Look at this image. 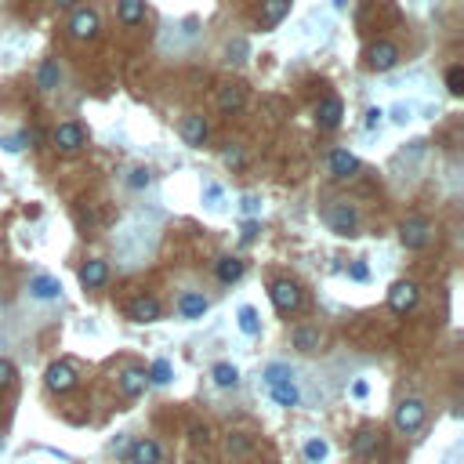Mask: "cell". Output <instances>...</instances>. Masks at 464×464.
I'll return each mask as SVG.
<instances>
[{"mask_svg":"<svg viewBox=\"0 0 464 464\" xmlns=\"http://www.w3.org/2000/svg\"><path fill=\"white\" fill-rule=\"evenodd\" d=\"M327 454H330V446H327L323 439H309V442H305V461H309V464L327 461Z\"/></svg>","mask_w":464,"mask_h":464,"instance_id":"cell-31","label":"cell"},{"mask_svg":"<svg viewBox=\"0 0 464 464\" xmlns=\"http://www.w3.org/2000/svg\"><path fill=\"white\" fill-rule=\"evenodd\" d=\"M51 141H55L58 153H80V149L87 146V131L76 120H66V123H58L55 131H51Z\"/></svg>","mask_w":464,"mask_h":464,"instance_id":"cell-3","label":"cell"},{"mask_svg":"<svg viewBox=\"0 0 464 464\" xmlns=\"http://www.w3.org/2000/svg\"><path fill=\"white\" fill-rule=\"evenodd\" d=\"M268 294H272V305H276L280 316L298 312V309H301V301H305V298H301V286H298L294 280H276Z\"/></svg>","mask_w":464,"mask_h":464,"instance_id":"cell-2","label":"cell"},{"mask_svg":"<svg viewBox=\"0 0 464 464\" xmlns=\"http://www.w3.org/2000/svg\"><path fill=\"white\" fill-rule=\"evenodd\" d=\"M243 105H247V91H243V84H229V87H221V91H218V109H221V113H239Z\"/></svg>","mask_w":464,"mask_h":464,"instance_id":"cell-17","label":"cell"},{"mask_svg":"<svg viewBox=\"0 0 464 464\" xmlns=\"http://www.w3.org/2000/svg\"><path fill=\"white\" fill-rule=\"evenodd\" d=\"M446 87H450V94H464V66H450V73H446Z\"/></svg>","mask_w":464,"mask_h":464,"instance_id":"cell-33","label":"cell"},{"mask_svg":"<svg viewBox=\"0 0 464 464\" xmlns=\"http://www.w3.org/2000/svg\"><path fill=\"white\" fill-rule=\"evenodd\" d=\"M268 395L276 399L280 406H286V410L301 403V392H298L294 381H272V385H268Z\"/></svg>","mask_w":464,"mask_h":464,"instance_id":"cell-19","label":"cell"},{"mask_svg":"<svg viewBox=\"0 0 464 464\" xmlns=\"http://www.w3.org/2000/svg\"><path fill=\"white\" fill-rule=\"evenodd\" d=\"M127 185H131V189H146V185H149V171H146V167L131 171V178H127Z\"/></svg>","mask_w":464,"mask_h":464,"instance_id":"cell-36","label":"cell"},{"mask_svg":"<svg viewBox=\"0 0 464 464\" xmlns=\"http://www.w3.org/2000/svg\"><path fill=\"white\" fill-rule=\"evenodd\" d=\"M291 341L298 352H305V356H312V352H319V341H323V334H319V327H294Z\"/></svg>","mask_w":464,"mask_h":464,"instance_id":"cell-18","label":"cell"},{"mask_svg":"<svg viewBox=\"0 0 464 464\" xmlns=\"http://www.w3.org/2000/svg\"><path fill=\"white\" fill-rule=\"evenodd\" d=\"M58 80H62L58 62H55V58H44V62H40V69H37V87H40V91H55V87H58Z\"/></svg>","mask_w":464,"mask_h":464,"instance_id":"cell-23","label":"cell"},{"mask_svg":"<svg viewBox=\"0 0 464 464\" xmlns=\"http://www.w3.org/2000/svg\"><path fill=\"white\" fill-rule=\"evenodd\" d=\"M80 283H84L87 291H98V286H105L109 283V261H102V258L84 261V268H80Z\"/></svg>","mask_w":464,"mask_h":464,"instance_id":"cell-12","label":"cell"},{"mask_svg":"<svg viewBox=\"0 0 464 464\" xmlns=\"http://www.w3.org/2000/svg\"><path fill=\"white\" fill-rule=\"evenodd\" d=\"M366 392H370V385H366V381H356V385H352V395H356V399H363Z\"/></svg>","mask_w":464,"mask_h":464,"instance_id":"cell-41","label":"cell"},{"mask_svg":"<svg viewBox=\"0 0 464 464\" xmlns=\"http://www.w3.org/2000/svg\"><path fill=\"white\" fill-rule=\"evenodd\" d=\"M334 8H338V11H348V8H352V0H334Z\"/></svg>","mask_w":464,"mask_h":464,"instance_id":"cell-45","label":"cell"},{"mask_svg":"<svg viewBox=\"0 0 464 464\" xmlns=\"http://www.w3.org/2000/svg\"><path fill=\"white\" fill-rule=\"evenodd\" d=\"M327 164H330V174H334V178H352V174H359V160L352 156L348 149H334Z\"/></svg>","mask_w":464,"mask_h":464,"instance_id":"cell-14","label":"cell"},{"mask_svg":"<svg viewBox=\"0 0 464 464\" xmlns=\"http://www.w3.org/2000/svg\"><path fill=\"white\" fill-rule=\"evenodd\" d=\"M160 301L156 298H138V301H131V319L135 323H156L160 319Z\"/></svg>","mask_w":464,"mask_h":464,"instance_id":"cell-20","label":"cell"},{"mask_svg":"<svg viewBox=\"0 0 464 464\" xmlns=\"http://www.w3.org/2000/svg\"><path fill=\"white\" fill-rule=\"evenodd\" d=\"M193 439L196 442H207V428H193Z\"/></svg>","mask_w":464,"mask_h":464,"instance_id":"cell-43","label":"cell"},{"mask_svg":"<svg viewBox=\"0 0 464 464\" xmlns=\"http://www.w3.org/2000/svg\"><path fill=\"white\" fill-rule=\"evenodd\" d=\"M388 305H392L395 312H410L413 305H418V283H413V280H399V283H392Z\"/></svg>","mask_w":464,"mask_h":464,"instance_id":"cell-9","label":"cell"},{"mask_svg":"<svg viewBox=\"0 0 464 464\" xmlns=\"http://www.w3.org/2000/svg\"><path fill=\"white\" fill-rule=\"evenodd\" d=\"M424 413H428V406L421 399H403V403L395 406V428L403 431V436H413V431L424 424Z\"/></svg>","mask_w":464,"mask_h":464,"instance_id":"cell-4","label":"cell"},{"mask_svg":"<svg viewBox=\"0 0 464 464\" xmlns=\"http://www.w3.org/2000/svg\"><path fill=\"white\" fill-rule=\"evenodd\" d=\"M229 58L232 62H247V40H232L229 44Z\"/></svg>","mask_w":464,"mask_h":464,"instance_id":"cell-37","label":"cell"},{"mask_svg":"<svg viewBox=\"0 0 464 464\" xmlns=\"http://www.w3.org/2000/svg\"><path fill=\"white\" fill-rule=\"evenodd\" d=\"M239 207H243V214H247V218L261 214V200H258V196H243V203H239Z\"/></svg>","mask_w":464,"mask_h":464,"instance_id":"cell-38","label":"cell"},{"mask_svg":"<svg viewBox=\"0 0 464 464\" xmlns=\"http://www.w3.org/2000/svg\"><path fill=\"white\" fill-rule=\"evenodd\" d=\"M221 156H225V164H229V167H243V164H247V156H243V149H239V146H229Z\"/></svg>","mask_w":464,"mask_h":464,"instance_id":"cell-34","label":"cell"},{"mask_svg":"<svg viewBox=\"0 0 464 464\" xmlns=\"http://www.w3.org/2000/svg\"><path fill=\"white\" fill-rule=\"evenodd\" d=\"M214 272H218L221 283H236L239 276H243V261H239V258H221V261L214 265Z\"/></svg>","mask_w":464,"mask_h":464,"instance_id":"cell-27","label":"cell"},{"mask_svg":"<svg viewBox=\"0 0 464 464\" xmlns=\"http://www.w3.org/2000/svg\"><path fill=\"white\" fill-rule=\"evenodd\" d=\"M211 377H214V385H218V388H236V381H239V370H236L232 363H214Z\"/></svg>","mask_w":464,"mask_h":464,"instance_id":"cell-26","label":"cell"},{"mask_svg":"<svg viewBox=\"0 0 464 464\" xmlns=\"http://www.w3.org/2000/svg\"><path fill=\"white\" fill-rule=\"evenodd\" d=\"M341 117H345V105H341L338 94H327V98L316 105V123H319V127H327V131L341 127Z\"/></svg>","mask_w":464,"mask_h":464,"instance_id":"cell-11","label":"cell"},{"mask_svg":"<svg viewBox=\"0 0 464 464\" xmlns=\"http://www.w3.org/2000/svg\"><path fill=\"white\" fill-rule=\"evenodd\" d=\"M225 450H229V457H247L250 454V439L239 436V431H232L229 442H225Z\"/></svg>","mask_w":464,"mask_h":464,"instance_id":"cell-32","label":"cell"},{"mask_svg":"<svg viewBox=\"0 0 464 464\" xmlns=\"http://www.w3.org/2000/svg\"><path fill=\"white\" fill-rule=\"evenodd\" d=\"M381 117H385L381 109H370V113H366V131H374V127L381 123Z\"/></svg>","mask_w":464,"mask_h":464,"instance_id":"cell-40","label":"cell"},{"mask_svg":"<svg viewBox=\"0 0 464 464\" xmlns=\"http://www.w3.org/2000/svg\"><path fill=\"white\" fill-rule=\"evenodd\" d=\"M44 381H47V388H51V392H69L76 385V366L73 363H51V366H47V374H44Z\"/></svg>","mask_w":464,"mask_h":464,"instance_id":"cell-10","label":"cell"},{"mask_svg":"<svg viewBox=\"0 0 464 464\" xmlns=\"http://www.w3.org/2000/svg\"><path fill=\"white\" fill-rule=\"evenodd\" d=\"M127 457H131V464H160L164 461V450H160L156 439H138Z\"/></svg>","mask_w":464,"mask_h":464,"instance_id":"cell-16","label":"cell"},{"mask_svg":"<svg viewBox=\"0 0 464 464\" xmlns=\"http://www.w3.org/2000/svg\"><path fill=\"white\" fill-rule=\"evenodd\" d=\"M182 138H185V146L203 149L207 138H211V127H207V120H203L200 113H189V117L182 120Z\"/></svg>","mask_w":464,"mask_h":464,"instance_id":"cell-7","label":"cell"},{"mask_svg":"<svg viewBox=\"0 0 464 464\" xmlns=\"http://www.w3.org/2000/svg\"><path fill=\"white\" fill-rule=\"evenodd\" d=\"M250 239H254V225L247 221V225H243V243H250Z\"/></svg>","mask_w":464,"mask_h":464,"instance_id":"cell-44","label":"cell"},{"mask_svg":"<svg viewBox=\"0 0 464 464\" xmlns=\"http://www.w3.org/2000/svg\"><path fill=\"white\" fill-rule=\"evenodd\" d=\"M11 381H15V366H11V359H0V392L11 388Z\"/></svg>","mask_w":464,"mask_h":464,"instance_id":"cell-35","label":"cell"},{"mask_svg":"<svg viewBox=\"0 0 464 464\" xmlns=\"http://www.w3.org/2000/svg\"><path fill=\"white\" fill-rule=\"evenodd\" d=\"M370 69H377V73H388V69H395L399 66V47L392 44V40H377L374 47H370Z\"/></svg>","mask_w":464,"mask_h":464,"instance_id":"cell-8","label":"cell"},{"mask_svg":"<svg viewBox=\"0 0 464 464\" xmlns=\"http://www.w3.org/2000/svg\"><path fill=\"white\" fill-rule=\"evenodd\" d=\"M239 330H243L247 338H254V334L261 330V323H258V312H254L250 305H243V309H239Z\"/></svg>","mask_w":464,"mask_h":464,"instance_id":"cell-29","label":"cell"},{"mask_svg":"<svg viewBox=\"0 0 464 464\" xmlns=\"http://www.w3.org/2000/svg\"><path fill=\"white\" fill-rule=\"evenodd\" d=\"M399 239H403L406 250H421V247H428V239H431V225L424 218H406L403 229H399Z\"/></svg>","mask_w":464,"mask_h":464,"instance_id":"cell-5","label":"cell"},{"mask_svg":"<svg viewBox=\"0 0 464 464\" xmlns=\"http://www.w3.org/2000/svg\"><path fill=\"white\" fill-rule=\"evenodd\" d=\"M58 8H76V0H58Z\"/></svg>","mask_w":464,"mask_h":464,"instance_id":"cell-46","label":"cell"},{"mask_svg":"<svg viewBox=\"0 0 464 464\" xmlns=\"http://www.w3.org/2000/svg\"><path fill=\"white\" fill-rule=\"evenodd\" d=\"M207 309H211V301H207L200 291H185V294H178V316H182V319H203Z\"/></svg>","mask_w":464,"mask_h":464,"instance_id":"cell-13","label":"cell"},{"mask_svg":"<svg viewBox=\"0 0 464 464\" xmlns=\"http://www.w3.org/2000/svg\"><path fill=\"white\" fill-rule=\"evenodd\" d=\"M286 11H291V0H261V26L272 29L286 19Z\"/></svg>","mask_w":464,"mask_h":464,"instance_id":"cell-21","label":"cell"},{"mask_svg":"<svg viewBox=\"0 0 464 464\" xmlns=\"http://www.w3.org/2000/svg\"><path fill=\"white\" fill-rule=\"evenodd\" d=\"M153 385H171V377H174V370H171V363L167 359H156L153 366H149V374H146Z\"/></svg>","mask_w":464,"mask_h":464,"instance_id":"cell-28","label":"cell"},{"mask_svg":"<svg viewBox=\"0 0 464 464\" xmlns=\"http://www.w3.org/2000/svg\"><path fill=\"white\" fill-rule=\"evenodd\" d=\"M327 225L338 232V236H356V229H359L356 207L345 203V200H334V203H330V211H327Z\"/></svg>","mask_w":464,"mask_h":464,"instance_id":"cell-1","label":"cell"},{"mask_svg":"<svg viewBox=\"0 0 464 464\" xmlns=\"http://www.w3.org/2000/svg\"><path fill=\"white\" fill-rule=\"evenodd\" d=\"M4 149H8V153H19V149H22V138H8Z\"/></svg>","mask_w":464,"mask_h":464,"instance_id":"cell-42","label":"cell"},{"mask_svg":"<svg viewBox=\"0 0 464 464\" xmlns=\"http://www.w3.org/2000/svg\"><path fill=\"white\" fill-rule=\"evenodd\" d=\"M69 33H73L76 40L98 37V11H94V8H76L73 19H69Z\"/></svg>","mask_w":464,"mask_h":464,"instance_id":"cell-6","label":"cell"},{"mask_svg":"<svg viewBox=\"0 0 464 464\" xmlns=\"http://www.w3.org/2000/svg\"><path fill=\"white\" fill-rule=\"evenodd\" d=\"M377 446H381V431H374V428H363L356 439H352V450H356L359 457H370V454H377Z\"/></svg>","mask_w":464,"mask_h":464,"instance_id":"cell-24","label":"cell"},{"mask_svg":"<svg viewBox=\"0 0 464 464\" xmlns=\"http://www.w3.org/2000/svg\"><path fill=\"white\" fill-rule=\"evenodd\" d=\"M272 381H294V370L286 363H268L265 366V385H272Z\"/></svg>","mask_w":464,"mask_h":464,"instance_id":"cell-30","label":"cell"},{"mask_svg":"<svg viewBox=\"0 0 464 464\" xmlns=\"http://www.w3.org/2000/svg\"><path fill=\"white\" fill-rule=\"evenodd\" d=\"M146 385H149L146 370H123V374H120V392H123L127 399H138L141 392H146Z\"/></svg>","mask_w":464,"mask_h":464,"instance_id":"cell-22","label":"cell"},{"mask_svg":"<svg viewBox=\"0 0 464 464\" xmlns=\"http://www.w3.org/2000/svg\"><path fill=\"white\" fill-rule=\"evenodd\" d=\"M29 298H37V301H58L62 298V283L55 276H33V280H29Z\"/></svg>","mask_w":464,"mask_h":464,"instance_id":"cell-15","label":"cell"},{"mask_svg":"<svg viewBox=\"0 0 464 464\" xmlns=\"http://www.w3.org/2000/svg\"><path fill=\"white\" fill-rule=\"evenodd\" d=\"M117 11H120L123 26H138L141 19H146V0H120Z\"/></svg>","mask_w":464,"mask_h":464,"instance_id":"cell-25","label":"cell"},{"mask_svg":"<svg viewBox=\"0 0 464 464\" xmlns=\"http://www.w3.org/2000/svg\"><path fill=\"white\" fill-rule=\"evenodd\" d=\"M366 276H370V268H366L363 261H356V265H352V280H359V283H363Z\"/></svg>","mask_w":464,"mask_h":464,"instance_id":"cell-39","label":"cell"}]
</instances>
